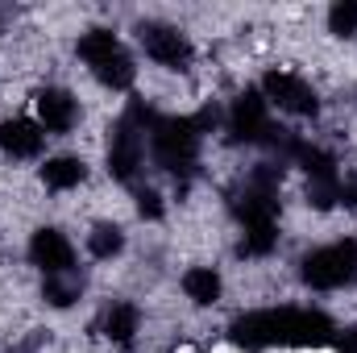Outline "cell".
<instances>
[{"instance_id":"1","label":"cell","mask_w":357,"mask_h":353,"mask_svg":"<svg viewBox=\"0 0 357 353\" xmlns=\"http://www.w3.org/2000/svg\"><path fill=\"white\" fill-rule=\"evenodd\" d=\"M333 320L316 308H266V312H245L229 324L233 345L258 353V350H316L333 341Z\"/></svg>"},{"instance_id":"2","label":"cell","mask_w":357,"mask_h":353,"mask_svg":"<svg viewBox=\"0 0 357 353\" xmlns=\"http://www.w3.org/2000/svg\"><path fill=\"white\" fill-rule=\"evenodd\" d=\"M208 125H216L212 108H204L199 117H158V125L150 129L154 163L162 171H171L175 179H187L199 163V142H204Z\"/></svg>"},{"instance_id":"3","label":"cell","mask_w":357,"mask_h":353,"mask_svg":"<svg viewBox=\"0 0 357 353\" xmlns=\"http://www.w3.org/2000/svg\"><path fill=\"white\" fill-rule=\"evenodd\" d=\"M79 59L88 63L91 75H96L104 88H112V91L133 88L137 67H133L129 50H125V46H121L108 29H88V33L79 38Z\"/></svg>"},{"instance_id":"4","label":"cell","mask_w":357,"mask_h":353,"mask_svg":"<svg viewBox=\"0 0 357 353\" xmlns=\"http://www.w3.org/2000/svg\"><path fill=\"white\" fill-rule=\"evenodd\" d=\"M299 274L307 287L316 291H337V287H354L357 283V241H333V246H320L312 254H303Z\"/></svg>"},{"instance_id":"5","label":"cell","mask_w":357,"mask_h":353,"mask_svg":"<svg viewBox=\"0 0 357 353\" xmlns=\"http://www.w3.org/2000/svg\"><path fill=\"white\" fill-rule=\"evenodd\" d=\"M229 137L245 142V146H262L274 142V125H270V104L262 91H241L229 108Z\"/></svg>"},{"instance_id":"6","label":"cell","mask_w":357,"mask_h":353,"mask_svg":"<svg viewBox=\"0 0 357 353\" xmlns=\"http://www.w3.org/2000/svg\"><path fill=\"white\" fill-rule=\"evenodd\" d=\"M137 33H142L146 54H150L158 67H171V71H187V67H191L195 50H191V42H187V33H183V29L162 25V21H146Z\"/></svg>"},{"instance_id":"7","label":"cell","mask_w":357,"mask_h":353,"mask_svg":"<svg viewBox=\"0 0 357 353\" xmlns=\"http://www.w3.org/2000/svg\"><path fill=\"white\" fill-rule=\"evenodd\" d=\"M146 129L142 125H133L129 117H121L116 125H112V133H108V171L112 179H129L137 175V167H142V158H146V137H142Z\"/></svg>"},{"instance_id":"8","label":"cell","mask_w":357,"mask_h":353,"mask_svg":"<svg viewBox=\"0 0 357 353\" xmlns=\"http://www.w3.org/2000/svg\"><path fill=\"white\" fill-rule=\"evenodd\" d=\"M262 96H266V104H278L291 117H316L320 112L316 91L307 88L295 71H270L266 80H262Z\"/></svg>"},{"instance_id":"9","label":"cell","mask_w":357,"mask_h":353,"mask_svg":"<svg viewBox=\"0 0 357 353\" xmlns=\"http://www.w3.org/2000/svg\"><path fill=\"white\" fill-rule=\"evenodd\" d=\"M29 262L38 266L46 278L50 274H71L75 266V246L59 233V229H38L29 237Z\"/></svg>"},{"instance_id":"10","label":"cell","mask_w":357,"mask_h":353,"mask_svg":"<svg viewBox=\"0 0 357 353\" xmlns=\"http://www.w3.org/2000/svg\"><path fill=\"white\" fill-rule=\"evenodd\" d=\"M38 121H42V129H50V133H67V129H75V121H79V104H75V96H71L67 88L38 91Z\"/></svg>"},{"instance_id":"11","label":"cell","mask_w":357,"mask_h":353,"mask_svg":"<svg viewBox=\"0 0 357 353\" xmlns=\"http://www.w3.org/2000/svg\"><path fill=\"white\" fill-rule=\"evenodd\" d=\"M0 150L8 158H38L42 154V125H33L25 117L0 125Z\"/></svg>"},{"instance_id":"12","label":"cell","mask_w":357,"mask_h":353,"mask_svg":"<svg viewBox=\"0 0 357 353\" xmlns=\"http://www.w3.org/2000/svg\"><path fill=\"white\" fill-rule=\"evenodd\" d=\"M137 324H142V316H137L133 303H112V308H104V316H100V333H104L108 341H116V345H133Z\"/></svg>"},{"instance_id":"13","label":"cell","mask_w":357,"mask_h":353,"mask_svg":"<svg viewBox=\"0 0 357 353\" xmlns=\"http://www.w3.org/2000/svg\"><path fill=\"white\" fill-rule=\"evenodd\" d=\"M84 179H88L84 158L59 154V158H46V163H42V183H46L50 191H71V187H79Z\"/></svg>"},{"instance_id":"14","label":"cell","mask_w":357,"mask_h":353,"mask_svg":"<svg viewBox=\"0 0 357 353\" xmlns=\"http://www.w3.org/2000/svg\"><path fill=\"white\" fill-rule=\"evenodd\" d=\"M183 291H187L191 303L212 308V303L220 299V274H216L212 266H191V270L183 274Z\"/></svg>"},{"instance_id":"15","label":"cell","mask_w":357,"mask_h":353,"mask_svg":"<svg viewBox=\"0 0 357 353\" xmlns=\"http://www.w3.org/2000/svg\"><path fill=\"white\" fill-rule=\"evenodd\" d=\"M79 295H84V278H75V274H50L42 283V299L50 308H71Z\"/></svg>"},{"instance_id":"16","label":"cell","mask_w":357,"mask_h":353,"mask_svg":"<svg viewBox=\"0 0 357 353\" xmlns=\"http://www.w3.org/2000/svg\"><path fill=\"white\" fill-rule=\"evenodd\" d=\"M88 250H91V258L108 262V258H116V254L125 250V233H121L116 225H96L88 233Z\"/></svg>"},{"instance_id":"17","label":"cell","mask_w":357,"mask_h":353,"mask_svg":"<svg viewBox=\"0 0 357 353\" xmlns=\"http://www.w3.org/2000/svg\"><path fill=\"white\" fill-rule=\"evenodd\" d=\"M278 241V225H262V229H245L241 233V254L245 258H266Z\"/></svg>"},{"instance_id":"18","label":"cell","mask_w":357,"mask_h":353,"mask_svg":"<svg viewBox=\"0 0 357 353\" xmlns=\"http://www.w3.org/2000/svg\"><path fill=\"white\" fill-rule=\"evenodd\" d=\"M328 29L337 38H354L357 33V4H333L328 8Z\"/></svg>"},{"instance_id":"19","label":"cell","mask_w":357,"mask_h":353,"mask_svg":"<svg viewBox=\"0 0 357 353\" xmlns=\"http://www.w3.org/2000/svg\"><path fill=\"white\" fill-rule=\"evenodd\" d=\"M137 212H142L146 220H158V216H162V195H158V191H150V187H146V191H137Z\"/></svg>"},{"instance_id":"20","label":"cell","mask_w":357,"mask_h":353,"mask_svg":"<svg viewBox=\"0 0 357 353\" xmlns=\"http://www.w3.org/2000/svg\"><path fill=\"white\" fill-rule=\"evenodd\" d=\"M337 204H345L349 212H357V171L341 179V187H337Z\"/></svg>"},{"instance_id":"21","label":"cell","mask_w":357,"mask_h":353,"mask_svg":"<svg viewBox=\"0 0 357 353\" xmlns=\"http://www.w3.org/2000/svg\"><path fill=\"white\" fill-rule=\"evenodd\" d=\"M333 341H337V350L341 353H357V329H345V333L333 337Z\"/></svg>"}]
</instances>
